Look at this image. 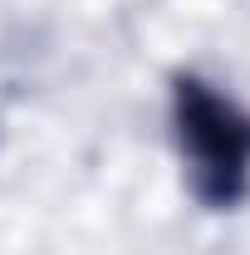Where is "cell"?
Returning <instances> with one entry per match:
<instances>
[{"mask_svg": "<svg viewBox=\"0 0 250 255\" xmlns=\"http://www.w3.org/2000/svg\"><path fill=\"white\" fill-rule=\"evenodd\" d=\"M177 137L196 196L206 206H236L250 187V118L201 79H177Z\"/></svg>", "mask_w": 250, "mask_h": 255, "instance_id": "6da1fadb", "label": "cell"}]
</instances>
